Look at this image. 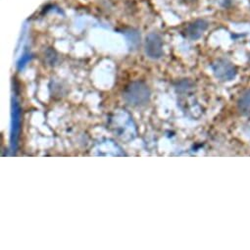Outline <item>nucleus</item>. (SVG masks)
<instances>
[{"instance_id": "nucleus-1", "label": "nucleus", "mask_w": 250, "mask_h": 250, "mask_svg": "<svg viewBox=\"0 0 250 250\" xmlns=\"http://www.w3.org/2000/svg\"><path fill=\"white\" fill-rule=\"evenodd\" d=\"M124 96L131 105H145L149 100L150 91L146 84L141 82H136L127 87Z\"/></svg>"}, {"instance_id": "nucleus-2", "label": "nucleus", "mask_w": 250, "mask_h": 250, "mask_svg": "<svg viewBox=\"0 0 250 250\" xmlns=\"http://www.w3.org/2000/svg\"><path fill=\"white\" fill-rule=\"evenodd\" d=\"M146 52L152 59H158L163 55V42L157 34L153 33L146 37Z\"/></svg>"}, {"instance_id": "nucleus-3", "label": "nucleus", "mask_w": 250, "mask_h": 250, "mask_svg": "<svg viewBox=\"0 0 250 250\" xmlns=\"http://www.w3.org/2000/svg\"><path fill=\"white\" fill-rule=\"evenodd\" d=\"M212 67L216 77L222 81H229L235 76L234 67L226 60H218Z\"/></svg>"}, {"instance_id": "nucleus-4", "label": "nucleus", "mask_w": 250, "mask_h": 250, "mask_svg": "<svg viewBox=\"0 0 250 250\" xmlns=\"http://www.w3.org/2000/svg\"><path fill=\"white\" fill-rule=\"evenodd\" d=\"M207 28V24L203 21H196L195 23L191 24L188 29V34L192 38L196 39L198 38L201 33Z\"/></svg>"}, {"instance_id": "nucleus-5", "label": "nucleus", "mask_w": 250, "mask_h": 250, "mask_svg": "<svg viewBox=\"0 0 250 250\" xmlns=\"http://www.w3.org/2000/svg\"><path fill=\"white\" fill-rule=\"evenodd\" d=\"M238 106L243 113H250V90L246 91L241 96Z\"/></svg>"}]
</instances>
